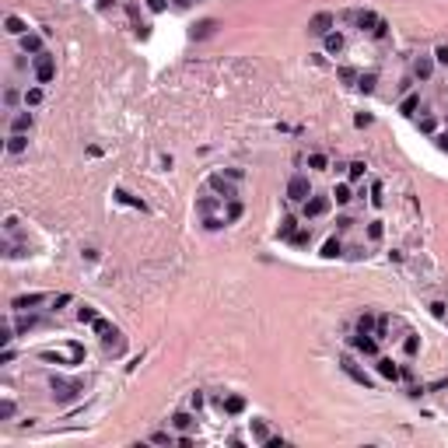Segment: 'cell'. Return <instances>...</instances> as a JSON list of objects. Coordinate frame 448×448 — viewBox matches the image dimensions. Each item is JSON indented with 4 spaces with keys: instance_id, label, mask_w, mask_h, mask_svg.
Here are the masks:
<instances>
[{
    "instance_id": "f1b7e54d",
    "label": "cell",
    "mask_w": 448,
    "mask_h": 448,
    "mask_svg": "<svg viewBox=\"0 0 448 448\" xmlns=\"http://www.w3.org/2000/svg\"><path fill=\"white\" fill-rule=\"evenodd\" d=\"M77 319H81V322H95L98 315H95V308H91V305H81V308H77Z\"/></svg>"
},
{
    "instance_id": "7c38bea8",
    "label": "cell",
    "mask_w": 448,
    "mask_h": 448,
    "mask_svg": "<svg viewBox=\"0 0 448 448\" xmlns=\"http://www.w3.org/2000/svg\"><path fill=\"white\" fill-rule=\"evenodd\" d=\"M354 347H357L361 354H375V350H378V347H375V340L368 336V333H357V336H354Z\"/></svg>"
},
{
    "instance_id": "5bb4252c",
    "label": "cell",
    "mask_w": 448,
    "mask_h": 448,
    "mask_svg": "<svg viewBox=\"0 0 448 448\" xmlns=\"http://www.w3.org/2000/svg\"><path fill=\"white\" fill-rule=\"evenodd\" d=\"M21 49L39 56V53H42V39H39V35H21Z\"/></svg>"
},
{
    "instance_id": "ffe728a7",
    "label": "cell",
    "mask_w": 448,
    "mask_h": 448,
    "mask_svg": "<svg viewBox=\"0 0 448 448\" xmlns=\"http://www.w3.org/2000/svg\"><path fill=\"white\" fill-rule=\"evenodd\" d=\"M417 105H420V98H417V95H406V98H403V105H399V112H403V116H413V112H417Z\"/></svg>"
},
{
    "instance_id": "5b68a950",
    "label": "cell",
    "mask_w": 448,
    "mask_h": 448,
    "mask_svg": "<svg viewBox=\"0 0 448 448\" xmlns=\"http://www.w3.org/2000/svg\"><path fill=\"white\" fill-rule=\"evenodd\" d=\"M329 210V196H308L305 200V217H322Z\"/></svg>"
},
{
    "instance_id": "b9f144b4",
    "label": "cell",
    "mask_w": 448,
    "mask_h": 448,
    "mask_svg": "<svg viewBox=\"0 0 448 448\" xmlns=\"http://www.w3.org/2000/svg\"><path fill=\"white\" fill-rule=\"evenodd\" d=\"M368 238H371V242H378V238H382V224H378V221L368 228Z\"/></svg>"
},
{
    "instance_id": "8992f818",
    "label": "cell",
    "mask_w": 448,
    "mask_h": 448,
    "mask_svg": "<svg viewBox=\"0 0 448 448\" xmlns=\"http://www.w3.org/2000/svg\"><path fill=\"white\" fill-rule=\"evenodd\" d=\"M340 368H343V371L350 375V378H354L357 385H364V389H371V378H368V375H364V371H357V364H354V357H340Z\"/></svg>"
},
{
    "instance_id": "7dc6e473",
    "label": "cell",
    "mask_w": 448,
    "mask_h": 448,
    "mask_svg": "<svg viewBox=\"0 0 448 448\" xmlns=\"http://www.w3.org/2000/svg\"><path fill=\"white\" fill-rule=\"evenodd\" d=\"M431 312H434L438 319H445V305H441V301H434V305H431Z\"/></svg>"
},
{
    "instance_id": "83f0119b",
    "label": "cell",
    "mask_w": 448,
    "mask_h": 448,
    "mask_svg": "<svg viewBox=\"0 0 448 448\" xmlns=\"http://www.w3.org/2000/svg\"><path fill=\"white\" fill-rule=\"evenodd\" d=\"M42 102V88H28L25 91V105H39Z\"/></svg>"
},
{
    "instance_id": "7402d4cb",
    "label": "cell",
    "mask_w": 448,
    "mask_h": 448,
    "mask_svg": "<svg viewBox=\"0 0 448 448\" xmlns=\"http://www.w3.org/2000/svg\"><path fill=\"white\" fill-rule=\"evenodd\" d=\"M172 424H175L179 431H189L196 420H193V413H175V417H172Z\"/></svg>"
},
{
    "instance_id": "1f68e13d",
    "label": "cell",
    "mask_w": 448,
    "mask_h": 448,
    "mask_svg": "<svg viewBox=\"0 0 448 448\" xmlns=\"http://www.w3.org/2000/svg\"><path fill=\"white\" fill-rule=\"evenodd\" d=\"M357 88H361V91H371L375 88V74H361L357 77Z\"/></svg>"
},
{
    "instance_id": "cb8c5ba5",
    "label": "cell",
    "mask_w": 448,
    "mask_h": 448,
    "mask_svg": "<svg viewBox=\"0 0 448 448\" xmlns=\"http://www.w3.org/2000/svg\"><path fill=\"white\" fill-rule=\"evenodd\" d=\"M350 196H354L350 186H336V189H333V200H336V203H350Z\"/></svg>"
},
{
    "instance_id": "74e56055",
    "label": "cell",
    "mask_w": 448,
    "mask_h": 448,
    "mask_svg": "<svg viewBox=\"0 0 448 448\" xmlns=\"http://www.w3.org/2000/svg\"><path fill=\"white\" fill-rule=\"evenodd\" d=\"M151 441H154V445H172V434H165V431H158V434H151Z\"/></svg>"
},
{
    "instance_id": "e575fe53",
    "label": "cell",
    "mask_w": 448,
    "mask_h": 448,
    "mask_svg": "<svg viewBox=\"0 0 448 448\" xmlns=\"http://www.w3.org/2000/svg\"><path fill=\"white\" fill-rule=\"evenodd\" d=\"M252 434H256L259 441H266V438H270V434H266V424H263V420H256V424H252Z\"/></svg>"
},
{
    "instance_id": "2e32d148",
    "label": "cell",
    "mask_w": 448,
    "mask_h": 448,
    "mask_svg": "<svg viewBox=\"0 0 448 448\" xmlns=\"http://www.w3.org/2000/svg\"><path fill=\"white\" fill-rule=\"evenodd\" d=\"M25 147H28V137H25V133H11V140H7V151H11V154H21Z\"/></svg>"
},
{
    "instance_id": "277c9868",
    "label": "cell",
    "mask_w": 448,
    "mask_h": 448,
    "mask_svg": "<svg viewBox=\"0 0 448 448\" xmlns=\"http://www.w3.org/2000/svg\"><path fill=\"white\" fill-rule=\"evenodd\" d=\"M329 28H333V14H329V11H319V14L308 21V32H312V35H329Z\"/></svg>"
},
{
    "instance_id": "9c48e42d",
    "label": "cell",
    "mask_w": 448,
    "mask_h": 448,
    "mask_svg": "<svg viewBox=\"0 0 448 448\" xmlns=\"http://www.w3.org/2000/svg\"><path fill=\"white\" fill-rule=\"evenodd\" d=\"M32 130V112H18L11 119V133H28Z\"/></svg>"
},
{
    "instance_id": "30bf717a",
    "label": "cell",
    "mask_w": 448,
    "mask_h": 448,
    "mask_svg": "<svg viewBox=\"0 0 448 448\" xmlns=\"http://www.w3.org/2000/svg\"><path fill=\"white\" fill-rule=\"evenodd\" d=\"M413 74L420 77V81H427V77L434 74V60H431V56H420V60L413 63Z\"/></svg>"
},
{
    "instance_id": "8fae6325",
    "label": "cell",
    "mask_w": 448,
    "mask_h": 448,
    "mask_svg": "<svg viewBox=\"0 0 448 448\" xmlns=\"http://www.w3.org/2000/svg\"><path fill=\"white\" fill-rule=\"evenodd\" d=\"M35 305H42V294H21V298L11 301V308H18V312H25V308H35Z\"/></svg>"
},
{
    "instance_id": "52a82bcc",
    "label": "cell",
    "mask_w": 448,
    "mask_h": 448,
    "mask_svg": "<svg viewBox=\"0 0 448 448\" xmlns=\"http://www.w3.org/2000/svg\"><path fill=\"white\" fill-rule=\"evenodd\" d=\"M210 189H214V193H221L224 200H235V196H238V193H235V186H231L224 175H210Z\"/></svg>"
},
{
    "instance_id": "c3c4849f",
    "label": "cell",
    "mask_w": 448,
    "mask_h": 448,
    "mask_svg": "<svg viewBox=\"0 0 448 448\" xmlns=\"http://www.w3.org/2000/svg\"><path fill=\"white\" fill-rule=\"evenodd\" d=\"M147 7L151 11H165V0H147Z\"/></svg>"
},
{
    "instance_id": "e0dca14e",
    "label": "cell",
    "mask_w": 448,
    "mask_h": 448,
    "mask_svg": "<svg viewBox=\"0 0 448 448\" xmlns=\"http://www.w3.org/2000/svg\"><path fill=\"white\" fill-rule=\"evenodd\" d=\"M340 252H343V242H340V238H329V242L322 245V256H326V259H336Z\"/></svg>"
},
{
    "instance_id": "ee69618b",
    "label": "cell",
    "mask_w": 448,
    "mask_h": 448,
    "mask_svg": "<svg viewBox=\"0 0 448 448\" xmlns=\"http://www.w3.org/2000/svg\"><path fill=\"white\" fill-rule=\"evenodd\" d=\"M224 224L228 221H221V217H207V228H210V231H217V228H224Z\"/></svg>"
},
{
    "instance_id": "d4e9b609",
    "label": "cell",
    "mask_w": 448,
    "mask_h": 448,
    "mask_svg": "<svg viewBox=\"0 0 448 448\" xmlns=\"http://www.w3.org/2000/svg\"><path fill=\"white\" fill-rule=\"evenodd\" d=\"M238 217H242V203H238V200H231V203H228V214H224V221L231 224V221H238Z\"/></svg>"
},
{
    "instance_id": "8d00e7d4",
    "label": "cell",
    "mask_w": 448,
    "mask_h": 448,
    "mask_svg": "<svg viewBox=\"0 0 448 448\" xmlns=\"http://www.w3.org/2000/svg\"><path fill=\"white\" fill-rule=\"evenodd\" d=\"M196 210H200V214H210V210H214V200H207V196L196 200Z\"/></svg>"
},
{
    "instance_id": "d590c367",
    "label": "cell",
    "mask_w": 448,
    "mask_h": 448,
    "mask_svg": "<svg viewBox=\"0 0 448 448\" xmlns=\"http://www.w3.org/2000/svg\"><path fill=\"white\" fill-rule=\"evenodd\" d=\"M350 168V179H361L364 175V161H354V165H347Z\"/></svg>"
},
{
    "instance_id": "7bdbcfd3",
    "label": "cell",
    "mask_w": 448,
    "mask_h": 448,
    "mask_svg": "<svg viewBox=\"0 0 448 448\" xmlns=\"http://www.w3.org/2000/svg\"><path fill=\"white\" fill-rule=\"evenodd\" d=\"M291 242H294V245H308V231H294Z\"/></svg>"
},
{
    "instance_id": "4fadbf2b",
    "label": "cell",
    "mask_w": 448,
    "mask_h": 448,
    "mask_svg": "<svg viewBox=\"0 0 448 448\" xmlns=\"http://www.w3.org/2000/svg\"><path fill=\"white\" fill-rule=\"evenodd\" d=\"M4 25H7V32H11V35H28V25H25V21H21L18 14H11V18H7Z\"/></svg>"
},
{
    "instance_id": "f546056e",
    "label": "cell",
    "mask_w": 448,
    "mask_h": 448,
    "mask_svg": "<svg viewBox=\"0 0 448 448\" xmlns=\"http://www.w3.org/2000/svg\"><path fill=\"white\" fill-rule=\"evenodd\" d=\"M417 347H420V340H417V333H410L406 343H403V350H406V354H417Z\"/></svg>"
},
{
    "instance_id": "9a60e30c",
    "label": "cell",
    "mask_w": 448,
    "mask_h": 448,
    "mask_svg": "<svg viewBox=\"0 0 448 448\" xmlns=\"http://www.w3.org/2000/svg\"><path fill=\"white\" fill-rule=\"evenodd\" d=\"M378 21H382V18L371 14V11H361V14H357V28H361V32H364V28H371V32H375V25H378Z\"/></svg>"
},
{
    "instance_id": "4dcf8cb0",
    "label": "cell",
    "mask_w": 448,
    "mask_h": 448,
    "mask_svg": "<svg viewBox=\"0 0 448 448\" xmlns=\"http://www.w3.org/2000/svg\"><path fill=\"white\" fill-rule=\"evenodd\" d=\"M11 417H14V403L4 399V403H0V420H11Z\"/></svg>"
},
{
    "instance_id": "603a6c76",
    "label": "cell",
    "mask_w": 448,
    "mask_h": 448,
    "mask_svg": "<svg viewBox=\"0 0 448 448\" xmlns=\"http://www.w3.org/2000/svg\"><path fill=\"white\" fill-rule=\"evenodd\" d=\"M294 231H298V221H294V217H284V224H280L277 235H280V238H294Z\"/></svg>"
},
{
    "instance_id": "ba28073f",
    "label": "cell",
    "mask_w": 448,
    "mask_h": 448,
    "mask_svg": "<svg viewBox=\"0 0 448 448\" xmlns=\"http://www.w3.org/2000/svg\"><path fill=\"white\" fill-rule=\"evenodd\" d=\"M375 368H378V375H382V378H392V382L403 375L396 364H392V357H378V361H375Z\"/></svg>"
},
{
    "instance_id": "60d3db41",
    "label": "cell",
    "mask_w": 448,
    "mask_h": 448,
    "mask_svg": "<svg viewBox=\"0 0 448 448\" xmlns=\"http://www.w3.org/2000/svg\"><path fill=\"white\" fill-rule=\"evenodd\" d=\"M308 165H312V168H326V154H312Z\"/></svg>"
},
{
    "instance_id": "d6a6232c",
    "label": "cell",
    "mask_w": 448,
    "mask_h": 448,
    "mask_svg": "<svg viewBox=\"0 0 448 448\" xmlns=\"http://www.w3.org/2000/svg\"><path fill=\"white\" fill-rule=\"evenodd\" d=\"M35 326H39V319H32V315H28V319H21V322H18V333H28V329H35Z\"/></svg>"
},
{
    "instance_id": "3957f363",
    "label": "cell",
    "mask_w": 448,
    "mask_h": 448,
    "mask_svg": "<svg viewBox=\"0 0 448 448\" xmlns=\"http://www.w3.org/2000/svg\"><path fill=\"white\" fill-rule=\"evenodd\" d=\"M77 392H84L81 382H60V378H53V396L56 399H74Z\"/></svg>"
},
{
    "instance_id": "bcb514c9",
    "label": "cell",
    "mask_w": 448,
    "mask_h": 448,
    "mask_svg": "<svg viewBox=\"0 0 448 448\" xmlns=\"http://www.w3.org/2000/svg\"><path fill=\"white\" fill-rule=\"evenodd\" d=\"M4 102H7V105H14V102H18V91H14V88H7V95H4Z\"/></svg>"
},
{
    "instance_id": "f6af8a7d",
    "label": "cell",
    "mask_w": 448,
    "mask_h": 448,
    "mask_svg": "<svg viewBox=\"0 0 448 448\" xmlns=\"http://www.w3.org/2000/svg\"><path fill=\"white\" fill-rule=\"evenodd\" d=\"M371 203H382V186H378V182L371 186Z\"/></svg>"
},
{
    "instance_id": "681fc988",
    "label": "cell",
    "mask_w": 448,
    "mask_h": 448,
    "mask_svg": "<svg viewBox=\"0 0 448 448\" xmlns=\"http://www.w3.org/2000/svg\"><path fill=\"white\" fill-rule=\"evenodd\" d=\"M438 147H441V151H448V133H441V137H438Z\"/></svg>"
},
{
    "instance_id": "f35d334b",
    "label": "cell",
    "mask_w": 448,
    "mask_h": 448,
    "mask_svg": "<svg viewBox=\"0 0 448 448\" xmlns=\"http://www.w3.org/2000/svg\"><path fill=\"white\" fill-rule=\"evenodd\" d=\"M434 60H438V63H445V67H448V46H438V49H434Z\"/></svg>"
},
{
    "instance_id": "7a4b0ae2",
    "label": "cell",
    "mask_w": 448,
    "mask_h": 448,
    "mask_svg": "<svg viewBox=\"0 0 448 448\" xmlns=\"http://www.w3.org/2000/svg\"><path fill=\"white\" fill-rule=\"evenodd\" d=\"M312 196V186H308V179L305 175H294L291 182H287V200H294V203H305Z\"/></svg>"
},
{
    "instance_id": "6da1fadb",
    "label": "cell",
    "mask_w": 448,
    "mask_h": 448,
    "mask_svg": "<svg viewBox=\"0 0 448 448\" xmlns=\"http://www.w3.org/2000/svg\"><path fill=\"white\" fill-rule=\"evenodd\" d=\"M35 77H39V84H49V81L56 77V63H53L49 53H39V56H35Z\"/></svg>"
},
{
    "instance_id": "d6986e66",
    "label": "cell",
    "mask_w": 448,
    "mask_h": 448,
    "mask_svg": "<svg viewBox=\"0 0 448 448\" xmlns=\"http://www.w3.org/2000/svg\"><path fill=\"white\" fill-rule=\"evenodd\" d=\"M340 49H343V35L329 32V35H326V53H340Z\"/></svg>"
},
{
    "instance_id": "44dd1931",
    "label": "cell",
    "mask_w": 448,
    "mask_h": 448,
    "mask_svg": "<svg viewBox=\"0 0 448 448\" xmlns=\"http://www.w3.org/2000/svg\"><path fill=\"white\" fill-rule=\"evenodd\" d=\"M224 410H228V413H242V410H245V399H242V396H228V399H224Z\"/></svg>"
},
{
    "instance_id": "484cf974",
    "label": "cell",
    "mask_w": 448,
    "mask_h": 448,
    "mask_svg": "<svg viewBox=\"0 0 448 448\" xmlns=\"http://www.w3.org/2000/svg\"><path fill=\"white\" fill-rule=\"evenodd\" d=\"M371 329H375V315H368V312H364V315L357 319V333H371Z\"/></svg>"
},
{
    "instance_id": "ac0fdd59",
    "label": "cell",
    "mask_w": 448,
    "mask_h": 448,
    "mask_svg": "<svg viewBox=\"0 0 448 448\" xmlns=\"http://www.w3.org/2000/svg\"><path fill=\"white\" fill-rule=\"evenodd\" d=\"M91 326H95V333H98V336H105V340H112V336H119V333H116V329H112V326H109L105 319H95Z\"/></svg>"
},
{
    "instance_id": "836d02e7",
    "label": "cell",
    "mask_w": 448,
    "mask_h": 448,
    "mask_svg": "<svg viewBox=\"0 0 448 448\" xmlns=\"http://www.w3.org/2000/svg\"><path fill=\"white\" fill-rule=\"evenodd\" d=\"M11 340H14V329L11 326H0V347H7Z\"/></svg>"
},
{
    "instance_id": "4316f807",
    "label": "cell",
    "mask_w": 448,
    "mask_h": 448,
    "mask_svg": "<svg viewBox=\"0 0 448 448\" xmlns=\"http://www.w3.org/2000/svg\"><path fill=\"white\" fill-rule=\"evenodd\" d=\"M214 28H217V21H200V28H196V39H207V35H214Z\"/></svg>"
},
{
    "instance_id": "ab89813d",
    "label": "cell",
    "mask_w": 448,
    "mask_h": 448,
    "mask_svg": "<svg viewBox=\"0 0 448 448\" xmlns=\"http://www.w3.org/2000/svg\"><path fill=\"white\" fill-rule=\"evenodd\" d=\"M420 130H424V133H434V116H424V119H420Z\"/></svg>"
}]
</instances>
